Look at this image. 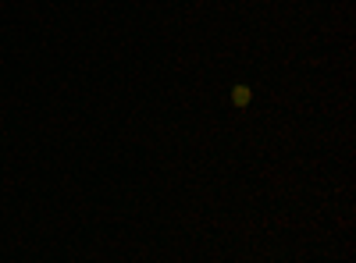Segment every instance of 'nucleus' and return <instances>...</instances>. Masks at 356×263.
Listing matches in <instances>:
<instances>
[{"instance_id":"obj_1","label":"nucleus","mask_w":356,"mask_h":263,"mask_svg":"<svg viewBox=\"0 0 356 263\" xmlns=\"http://www.w3.org/2000/svg\"><path fill=\"white\" fill-rule=\"evenodd\" d=\"M250 100H253V93L246 90V85H235V90H232V103L235 107H250Z\"/></svg>"}]
</instances>
